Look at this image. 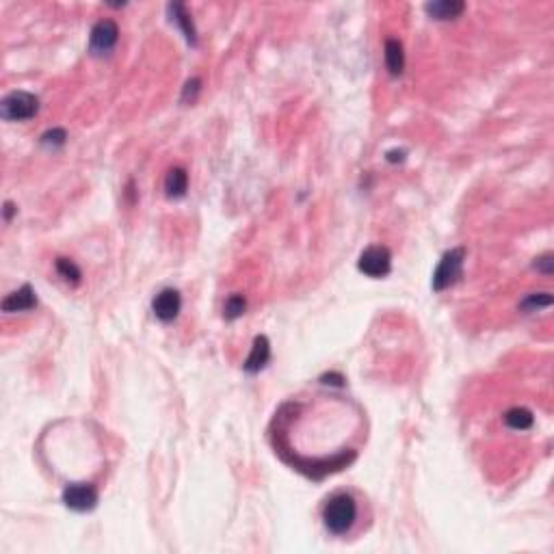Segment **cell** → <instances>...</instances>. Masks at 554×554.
<instances>
[{"instance_id": "obj_7", "label": "cell", "mask_w": 554, "mask_h": 554, "mask_svg": "<svg viewBox=\"0 0 554 554\" xmlns=\"http://www.w3.org/2000/svg\"><path fill=\"white\" fill-rule=\"evenodd\" d=\"M180 308H182V297L176 288L160 290L152 301V310L163 323H172L174 318L180 314Z\"/></svg>"}, {"instance_id": "obj_5", "label": "cell", "mask_w": 554, "mask_h": 554, "mask_svg": "<svg viewBox=\"0 0 554 554\" xmlns=\"http://www.w3.org/2000/svg\"><path fill=\"white\" fill-rule=\"evenodd\" d=\"M63 502H65L67 509L78 511V513H85V511L95 509V505H98V492H95L93 485L74 483V485H67V488L63 490Z\"/></svg>"}, {"instance_id": "obj_14", "label": "cell", "mask_w": 554, "mask_h": 554, "mask_svg": "<svg viewBox=\"0 0 554 554\" xmlns=\"http://www.w3.org/2000/svg\"><path fill=\"white\" fill-rule=\"evenodd\" d=\"M505 423H507V427H511V429H515V431H526V429L533 427L535 418H533V414H530L528 409H524V407H513V409H509V412L505 414Z\"/></svg>"}, {"instance_id": "obj_16", "label": "cell", "mask_w": 554, "mask_h": 554, "mask_svg": "<svg viewBox=\"0 0 554 554\" xmlns=\"http://www.w3.org/2000/svg\"><path fill=\"white\" fill-rule=\"evenodd\" d=\"M57 271H59V275H61L65 281H70V284H78V281H80V268H78L72 260L59 258V260H57Z\"/></svg>"}, {"instance_id": "obj_17", "label": "cell", "mask_w": 554, "mask_h": 554, "mask_svg": "<svg viewBox=\"0 0 554 554\" xmlns=\"http://www.w3.org/2000/svg\"><path fill=\"white\" fill-rule=\"evenodd\" d=\"M552 304V295L548 293H535V295H528L524 301H522V308L528 310V312H535L539 308H548Z\"/></svg>"}, {"instance_id": "obj_18", "label": "cell", "mask_w": 554, "mask_h": 554, "mask_svg": "<svg viewBox=\"0 0 554 554\" xmlns=\"http://www.w3.org/2000/svg\"><path fill=\"white\" fill-rule=\"evenodd\" d=\"M67 139V134L63 128H53V130H48L44 137H41V143L48 145V147H61Z\"/></svg>"}, {"instance_id": "obj_4", "label": "cell", "mask_w": 554, "mask_h": 554, "mask_svg": "<svg viewBox=\"0 0 554 554\" xmlns=\"http://www.w3.org/2000/svg\"><path fill=\"white\" fill-rule=\"evenodd\" d=\"M358 268L368 275V277H385L390 273V268H392V256H390V251L385 249V247H368L362 251V256L358 260Z\"/></svg>"}, {"instance_id": "obj_2", "label": "cell", "mask_w": 554, "mask_h": 554, "mask_svg": "<svg viewBox=\"0 0 554 554\" xmlns=\"http://www.w3.org/2000/svg\"><path fill=\"white\" fill-rule=\"evenodd\" d=\"M39 111V100L28 91H11L0 102V115L7 122H26Z\"/></svg>"}, {"instance_id": "obj_10", "label": "cell", "mask_w": 554, "mask_h": 554, "mask_svg": "<svg viewBox=\"0 0 554 554\" xmlns=\"http://www.w3.org/2000/svg\"><path fill=\"white\" fill-rule=\"evenodd\" d=\"M465 9L461 0H438V3H427L425 11L435 20H452Z\"/></svg>"}, {"instance_id": "obj_1", "label": "cell", "mask_w": 554, "mask_h": 554, "mask_svg": "<svg viewBox=\"0 0 554 554\" xmlns=\"http://www.w3.org/2000/svg\"><path fill=\"white\" fill-rule=\"evenodd\" d=\"M358 519V502L351 494H333L323 507V522L331 535H347Z\"/></svg>"}, {"instance_id": "obj_11", "label": "cell", "mask_w": 554, "mask_h": 554, "mask_svg": "<svg viewBox=\"0 0 554 554\" xmlns=\"http://www.w3.org/2000/svg\"><path fill=\"white\" fill-rule=\"evenodd\" d=\"M189 189V174L182 169V167H174V169L167 174L165 178V193L167 197H182L184 193H187Z\"/></svg>"}, {"instance_id": "obj_8", "label": "cell", "mask_w": 554, "mask_h": 554, "mask_svg": "<svg viewBox=\"0 0 554 554\" xmlns=\"http://www.w3.org/2000/svg\"><path fill=\"white\" fill-rule=\"evenodd\" d=\"M35 306H37V297H35V290H33L28 284H24L20 290H15L3 299V312H7V314L26 312V310H33Z\"/></svg>"}, {"instance_id": "obj_3", "label": "cell", "mask_w": 554, "mask_h": 554, "mask_svg": "<svg viewBox=\"0 0 554 554\" xmlns=\"http://www.w3.org/2000/svg\"><path fill=\"white\" fill-rule=\"evenodd\" d=\"M463 258H465V251L461 247L446 251L438 264V268H435V273H433V290L442 293L461 277Z\"/></svg>"}, {"instance_id": "obj_13", "label": "cell", "mask_w": 554, "mask_h": 554, "mask_svg": "<svg viewBox=\"0 0 554 554\" xmlns=\"http://www.w3.org/2000/svg\"><path fill=\"white\" fill-rule=\"evenodd\" d=\"M167 9H169V13H172V22H176V24L182 28V33H184V37H187V41H189V44H197L195 26H193V22H191V18H189L187 9H184V5L174 3V5H169Z\"/></svg>"}, {"instance_id": "obj_6", "label": "cell", "mask_w": 554, "mask_h": 554, "mask_svg": "<svg viewBox=\"0 0 554 554\" xmlns=\"http://www.w3.org/2000/svg\"><path fill=\"white\" fill-rule=\"evenodd\" d=\"M117 39H120V28L113 20H100L91 28V37H89V50L93 55H107L115 48Z\"/></svg>"}, {"instance_id": "obj_21", "label": "cell", "mask_w": 554, "mask_h": 554, "mask_svg": "<svg viewBox=\"0 0 554 554\" xmlns=\"http://www.w3.org/2000/svg\"><path fill=\"white\" fill-rule=\"evenodd\" d=\"M403 158H405V152H396V149H394V152H388V160H392V163L403 160Z\"/></svg>"}, {"instance_id": "obj_9", "label": "cell", "mask_w": 554, "mask_h": 554, "mask_svg": "<svg viewBox=\"0 0 554 554\" xmlns=\"http://www.w3.org/2000/svg\"><path fill=\"white\" fill-rule=\"evenodd\" d=\"M271 360V344H268V338L266 335H258L254 340V347H251V353L245 362V371L247 373H258L266 366V362Z\"/></svg>"}, {"instance_id": "obj_15", "label": "cell", "mask_w": 554, "mask_h": 554, "mask_svg": "<svg viewBox=\"0 0 554 554\" xmlns=\"http://www.w3.org/2000/svg\"><path fill=\"white\" fill-rule=\"evenodd\" d=\"M247 308V301L243 295H232L228 301H225V308H223V316L228 321H234V318H239Z\"/></svg>"}, {"instance_id": "obj_20", "label": "cell", "mask_w": 554, "mask_h": 554, "mask_svg": "<svg viewBox=\"0 0 554 554\" xmlns=\"http://www.w3.org/2000/svg\"><path fill=\"white\" fill-rule=\"evenodd\" d=\"M535 268H539V271H544L546 275H550L552 273V256L550 254L542 256L539 260L535 262Z\"/></svg>"}, {"instance_id": "obj_19", "label": "cell", "mask_w": 554, "mask_h": 554, "mask_svg": "<svg viewBox=\"0 0 554 554\" xmlns=\"http://www.w3.org/2000/svg\"><path fill=\"white\" fill-rule=\"evenodd\" d=\"M199 85H201L199 78H193V80H189V82H187V87H184V95H182L184 102H187V100H189V95H191V100L195 98V93L199 91Z\"/></svg>"}, {"instance_id": "obj_22", "label": "cell", "mask_w": 554, "mask_h": 554, "mask_svg": "<svg viewBox=\"0 0 554 554\" xmlns=\"http://www.w3.org/2000/svg\"><path fill=\"white\" fill-rule=\"evenodd\" d=\"M13 210H15V208H13V204H11V201H7V204H5V219H7V221L11 219Z\"/></svg>"}, {"instance_id": "obj_12", "label": "cell", "mask_w": 554, "mask_h": 554, "mask_svg": "<svg viewBox=\"0 0 554 554\" xmlns=\"http://www.w3.org/2000/svg\"><path fill=\"white\" fill-rule=\"evenodd\" d=\"M385 65L392 76H398L405 67V53H403V44L398 39L385 41Z\"/></svg>"}]
</instances>
